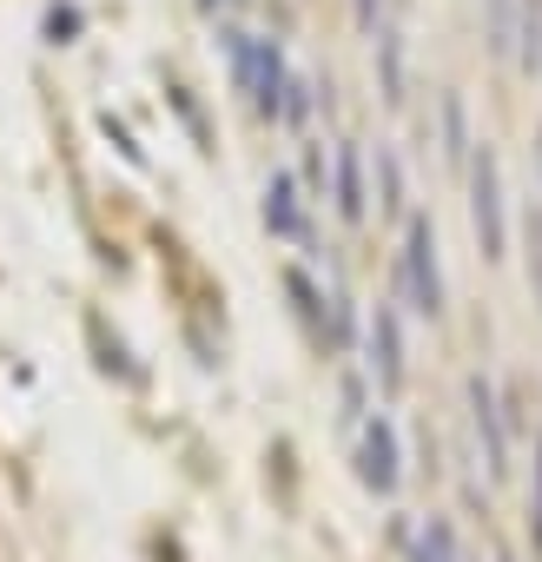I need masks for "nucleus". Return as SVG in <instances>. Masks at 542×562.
Masks as SVG:
<instances>
[{"instance_id":"nucleus-1","label":"nucleus","mask_w":542,"mask_h":562,"mask_svg":"<svg viewBox=\"0 0 542 562\" xmlns=\"http://www.w3.org/2000/svg\"><path fill=\"white\" fill-rule=\"evenodd\" d=\"M218 47H225V74H232V93L245 100L251 120L279 126L285 120V87H292V60L271 34H251V27H232L218 21Z\"/></svg>"},{"instance_id":"nucleus-2","label":"nucleus","mask_w":542,"mask_h":562,"mask_svg":"<svg viewBox=\"0 0 542 562\" xmlns=\"http://www.w3.org/2000/svg\"><path fill=\"white\" fill-rule=\"evenodd\" d=\"M397 305L417 318H443V258H437V225L430 212L404 218V245H397Z\"/></svg>"},{"instance_id":"nucleus-3","label":"nucleus","mask_w":542,"mask_h":562,"mask_svg":"<svg viewBox=\"0 0 542 562\" xmlns=\"http://www.w3.org/2000/svg\"><path fill=\"white\" fill-rule=\"evenodd\" d=\"M351 470H358V483H364L371 496H397V483H404V430H397V417L371 411V417L358 424V437H351Z\"/></svg>"},{"instance_id":"nucleus-4","label":"nucleus","mask_w":542,"mask_h":562,"mask_svg":"<svg viewBox=\"0 0 542 562\" xmlns=\"http://www.w3.org/2000/svg\"><path fill=\"white\" fill-rule=\"evenodd\" d=\"M463 179H470V225H476V245H483V258H503V251H509V212H503V166H496V153H489L483 139H476V153H470Z\"/></svg>"},{"instance_id":"nucleus-5","label":"nucleus","mask_w":542,"mask_h":562,"mask_svg":"<svg viewBox=\"0 0 542 562\" xmlns=\"http://www.w3.org/2000/svg\"><path fill=\"white\" fill-rule=\"evenodd\" d=\"M364 378H371V391H384V397H397L404 378H410V345H404V312H397V299H384V305L364 318Z\"/></svg>"},{"instance_id":"nucleus-6","label":"nucleus","mask_w":542,"mask_h":562,"mask_svg":"<svg viewBox=\"0 0 542 562\" xmlns=\"http://www.w3.org/2000/svg\"><path fill=\"white\" fill-rule=\"evenodd\" d=\"M463 404H470V430H476V443H483V470H489V483H503L509 476V404H503V391H496V378H483V371H470L463 378Z\"/></svg>"},{"instance_id":"nucleus-7","label":"nucleus","mask_w":542,"mask_h":562,"mask_svg":"<svg viewBox=\"0 0 542 562\" xmlns=\"http://www.w3.org/2000/svg\"><path fill=\"white\" fill-rule=\"evenodd\" d=\"M258 218L271 238H285V245H312V199L298 186V172H271L264 192H258Z\"/></svg>"},{"instance_id":"nucleus-8","label":"nucleus","mask_w":542,"mask_h":562,"mask_svg":"<svg viewBox=\"0 0 542 562\" xmlns=\"http://www.w3.org/2000/svg\"><path fill=\"white\" fill-rule=\"evenodd\" d=\"M331 205H338L345 225H364V218H371V186H364V153H358V139H338V153H331Z\"/></svg>"},{"instance_id":"nucleus-9","label":"nucleus","mask_w":542,"mask_h":562,"mask_svg":"<svg viewBox=\"0 0 542 562\" xmlns=\"http://www.w3.org/2000/svg\"><path fill=\"white\" fill-rule=\"evenodd\" d=\"M371 41H377V80H384V100L404 106V93H410V74H404V67H410V47H404V27L384 14V27H377Z\"/></svg>"},{"instance_id":"nucleus-10","label":"nucleus","mask_w":542,"mask_h":562,"mask_svg":"<svg viewBox=\"0 0 542 562\" xmlns=\"http://www.w3.org/2000/svg\"><path fill=\"white\" fill-rule=\"evenodd\" d=\"M509 67L522 80L542 74V0H516V41H509Z\"/></svg>"},{"instance_id":"nucleus-11","label":"nucleus","mask_w":542,"mask_h":562,"mask_svg":"<svg viewBox=\"0 0 542 562\" xmlns=\"http://www.w3.org/2000/svg\"><path fill=\"white\" fill-rule=\"evenodd\" d=\"M410 562H470L456 522H450V516H424V529L410 536Z\"/></svg>"},{"instance_id":"nucleus-12","label":"nucleus","mask_w":542,"mask_h":562,"mask_svg":"<svg viewBox=\"0 0 542 562\" xmlns=\"http://www.w3.org/2000/svg\"><path fill=\"white\" fill-rule=\"evenodd\" d=\"M318 106H325V87H318L312 74H298V67H292V87H285V120H279V126H292V133H305Z\"/></svg>"},{"instance_id":"nucleus-13","label":"nucleus","mask_w":542,"mask_h":562,"mask_svg":"<svg viewBox=\"0 0 542 562\" xmlns=\"http://www.w3.org/2000/svg\"><path fill=\"white\" fill-rule=\"evenodd\" d=\"M476 139H470V113H463V93H443V159L450 166H470Z\"/></svg>"},{"instance_id":"nucleus-14","label":"nucleus","mask_w":542,"mask_h":562,"mask_svg":"<svg viewBox=\"0 0 542 562\" xmlns=\"http://www.w3.org/2000/svg\"><path fill=\"white\" fill-rule=\"evenodd\" d=\"M298 186H305L312 205L331 199V159H325V139H305V153H298Z\"/></svg>"},{"instance_id":"nucleus-15","label":"nucleus","mask_w":542,"mask_h":562,"mask_svg":"<svg viewBox=\"0 0 542 562\" xmlns=\"http://www.w3.org/2000/svg\"><path fill=\"white\" fill-rule=\"evenodd\" d=\"M483 41L496 60H509V41H516V0H483Z\"/></svg>"},{"instance_id":"nucleus-16","label":"nucleus","mask_w":542,"mask_h":562,"mask_svg":"<svg viewBox=\"0 0 542 562\" xmlns=\"http://www.w3.org/2000/svg\"><path fill=\"white\" fill-rule=\"evenodd\" d=\"M377 205L384 212H404V166L391 146H377Z\"/></svg>"},{"instance_id":"nucleus-17","label":"nucleus","mask_w":542,"mask_h":562,"mask_svg":"<svg viewBox=\"0 0 542 562\" xmlns=\"http://www.w3.org/2000/svg\"><path fill=\"white\" fill-rule=\"evenodd\" d=\"M529 542L542 555V437H535V490H529Z\"/></svg>"},{"instance_id":"nucleus-18","label":"nucleus","mask_w":542,"mask_h":562,"mask_svg":"<svg viewBox=\"0 0 542 562\" xmlns=\"http://www.w3.org/2000/svg\"><path fill=\"white\" fill-rule=\"evenodd\" d=\"M529 285L542 299V212H529Z\"/></svg>"},{"instance_id":"nucleus-19","label":"nucleus","mask_w":542,"mask_h":562,"mask_svg":"<svg viewBox=\"0 0 542 562\" xmlns=\"http://www.w3.org/2000/svg\"><path fill=\"white\" fill-rule=\"evenodd\" d=\"M384 8H391V0H351V21H358V34H377V27H384Z\"/></svg>"},{"instance_id":"nucleus-20","label":"nucleus","mask_w":542,"mask_h":562,"mask_svg":"<svg viewBox=\"0 0 542 562\" xmlns=\"http://www.w3.org/2000/svg\"><path fill=\"white\" fill-rule=\"evenodd\" d=\"M345 424H351V430L364 424V378H358V371L345 378Z\"/></svg>"},{"instance_id":"nucleus-21","label":"nucleus","mask_w":542,"mask_h":562,"mask_svg":"<svg viewBox=\"0 0 542 562\" xmlns=\"http://www.w3.org/2000/svg\"><path fill=\"white\" fill-rule=\"evenodd\" d=\"M80 27V8H47V34H54V47H67L60 34H74Z\"/></svg>"},{"instance_id":"nucleus-22","label":"nucleus","mask_w":542,"mask_h":562,"mask_svg":"<svg viewBox=\"0 0 542 562\" xmlns=\"http://www.w3.org/2000/svg\"><path fill=\"white\" fill-rule=\"evenodd\" d=\"M245 0H199V14H212V21H225V14H238Z\"/></svg>"},{"instance_id":"nucleus-23","label":"nucleus","mask_w":542,"mask_h":562,"mask_svg":"<svg viewBox=\"0 0 542 562\" xmlns=\"http://www.w3.org/2000/svg\"><path fill=\"white\" fill-rule=\"evenodd\" d=\"M529 153H535V179H542V126H535V146Z\"/></svg>"},{"instance_id":"nucleus-24","label":"nucleus","mask_w":542,"mask_h":562,"mask_svg":"<svg viewBox=\"0 0 542 562\" xmlns=\"http://www.w3.org/2000/svg\"><path fill=\"white\" fill-rule=\"evenodd\" d=\"M496 562H516V555H496Z\"/></svg>"}]
</instances>
